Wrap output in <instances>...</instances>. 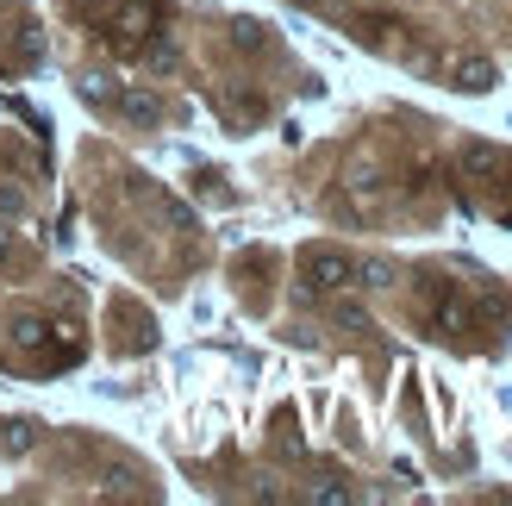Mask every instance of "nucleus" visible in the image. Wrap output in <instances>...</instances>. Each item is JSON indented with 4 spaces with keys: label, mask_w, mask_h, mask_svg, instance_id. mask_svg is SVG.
Wrapping results in <instances>:
<instances>
[{
    "label": "nucleus",
    "mask_w": 512,
    "mask_h": 506,
    "mask_svg": "<svg viewBox=\"0 0 512 506\" xmlns=\"http://www.w3.org/2000/svg\"><path fill=\"white\" fill-rule=\"evenodd\" d=\"M44 338H50V325H44V319H19V325H13V344H19V350H38Z\"/></svg>",
    "instance_id": "6"
},
{
    "label": "nucleus",
    "mask_w": 512,
    "mask_h": 506,
    "mask_svg": "<svg viewBox=\"0 0 512 506\" xmlns=\"http://www.w3.org/2000/svg\"><path fill=\"white\" fill-rule=\"evenodd\" d=\"M238 44H244V50H263V25L244 19V25H238Z\"/></svg>",
    "instance_id": "11"
},
{
    "label": "nucleus",
    "mask_w": 512,
    "mask_h": 506,
    "mask_svg": "<svg viewBox=\"0 0 512 506\" xmlns=\"http://www.w3.org/2000/svg\"><path fill=\"white\" fill-rule=\"evenodd\" d=\"M388 282H394L388 263H356V288H388Z\"/></svg>",
    "instance_id": "9"
},
{
    "label": "nucleus",
    "mask_w": 512,
    "mask_h": 506,
    "mask_svg": "<svg viewBox=\"0 0 512 506\" xmlns=\"http://www.w3.org/2000/svg\"><path fill=\"white\" fill-rule=\"evenodd\" d=\"M494 82H500V69L488 57H463V63L450 69V88H463V94H488Z\"/></svg>",
    "instance_id": "4"
},
{
    "label": "nucleus",
    "mask_w": 512,
    "mask_h": 506,
    "mask_svg": "<svg viewBox=\"0 0 512 506\" xmlns=\"http://www.w3.org/2000/svg\"><path fill=\"white\" fill-rule=\"evenodd\" d=\"M0 219H25V188L0 182Z\"/></svg>",
    "instance_id": "10"
},
{
    "label": "nucleus",
    "mask_w": 512,
    "mask_h": 506,
    "mask_svg": "<svg viewBox=\"0 0 512 506\" xmlns=\"http://www.w3.org/2000/svg\"><path fill=\"white\" fill-rule=\"evenodd\" d=\"M113 107H119V119H132V125H157L163 119V100L150 94V88H119Z\"/></svg>",
    "instance_id": "3"
},
{
    "label": "nucleus",
    "mask_w": 512,
    "mask_h": 506,
    "mask_svg": "<svg viewBox=\"0 0 512 506\" xmlns=\"http://www.w3.org/2000/svg\"><path fill=\"white\" fill-rule=\"evenodd\" d=\"M144 63L157 69V75H163V69H175V38H163V32H157V38L144 44Z\"/></svg>",
    "instance_id": "5"
},
{
    "label": "nucleus",
    "mask_w": 512,
    "mask_h": 506,
    "mask_svg": "<svg viewBox=\"0 0 512 506\" xmlns=\"http://www.w3.org/2000/svg\"><path fill=\"white\" fill-rule=\"evenodd\" d=\"M157 25H163L157 0H113V7L100 13V44H107L113 57H144V44L157 38Z\"/></svg>",
    "instance_id": "1"
},
{
    "label": "nucleus",
    "mask_w": 512,
    "mask_h": 506,
    "mask_svg": "<svg viewBox=\"0 0 512 506\" xmlns=\"http://www.w3.org/2000/svg\"><path fill=\"white\" fill-rule=\"evenodd\" d=\"M82 7H94V13H100V7H113V0H82Z\"/></svg>",
    "instance_id": "13"
},
{
    "label": "nucleus",
    "mask_w": 512,
    "mask_h": 506,
    "mask_svg": "<svg viewBox=\"0 0 512 506\" xmlns=\"http://www.w3.org/2000/svg\"><path fill=\"white\" fill-rule=\"evenodd\" d=\"M300 282H306V294H344V288L356 282V263L344 257V250L313 244V250L300 257Z\"/></svg>",
    "instance_id": "2"
},
{
    "label": "nucleus",
    "mask_w": 512,
    "mask_h": 506,
    "mask_svg": "<svg viewBox=\"0 0 512 506\" xmlns=\"http://www.w3.org/2000/svg\"><path fill=\"white\" fill-rule=\"evenodd\" d=\"M82 94L94 100V107H113V75H100V69H94V75H82Z\"/></svg>",
    "instance_id": "7"
},
{
    "label": "nucleus",
    "mask_w": 512,
    "mask_h": 506,
    "mask_svg": "<svg viewBox=\"0 0 512 506\" xmlns=\"http://www.w3.org/2000/svg\"><path fill=\"white\" fill-rule=\"evenodd\" d=\"M19 450H32V425H7L0 432V457H19Z\"/></svg>",
    "instance_id": "8"
},
{
    "label": "nucleus",
    "mask_w": 512,
    "mask_h": 506,
    "mask_svg": "<svg viewBox=\"0 0 512 506\" xmlns=\"http://www.w3.org/2000/svg\"><path fill=\"white\" fill-rule=\"evenodd\" d=\"M13 263V232H0V269Z\"/></svg>",
    "instance_id": "12"
}]
</instances>
